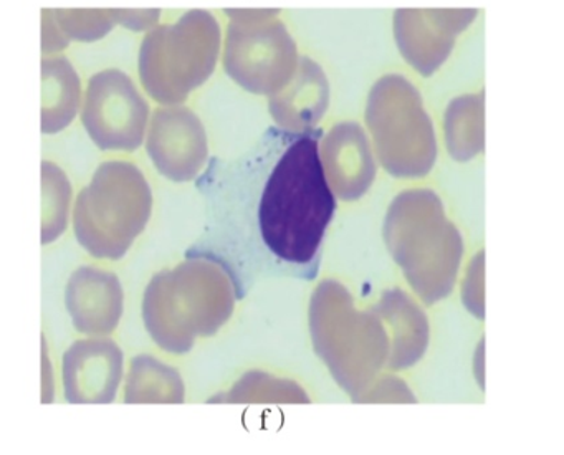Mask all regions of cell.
Here are the masks:
<instances>
[{
	"label": "cell",
	"instance_id": "cell-1",
	"mask_svg": "<svg viewBox=\"0 0 564 455\" xmlns=\"http://www.w3.org/2000/svg\"><path fill=\"white\" fill-rule=\"evenodd\" d=\"M335 210L318 138L303 133L270 171L253 213H246L253 279L283 269L312 275Z\"/></svg>",
	"mask_w": 564,
	"mask_h": 455
},
{
	"label": "cell",
	"instance_id": "cell-2",
	"mask_svg": "<svg viewBox=\"0 0 564 455\" xmlns=\"http://www.w3.org/2000/svg\"><path fill=\"white\" fill-rule=\"evenodd\" d=\"M153 206L150 181L137 164L105 161L74 199L75 239L91 259L118 262L147 230Z\"/></svg>",
	"mask_w": 564,
	"mask_h": 455
},
{
	"label": "cell",
	"instance_id": "cell-3",
	"mask_svg": "<svg viewBox=\"0 0 564 455\" xmlns=\"http://www.w3.org/2000/svg\"><path fill=\"white\" fill-rule=\"evenodd\" d=\"M220 41L219 22L203 9L148 31L138 54L144 94L163 107L184 104L216 71Z\"/></svg>",
	"mask_w": 564,
	"mask_h": 455
},
{
	"label": "cell",
	"instance_id": "cell-4",
	"mask_svg": "<svg viewBox=\"0 0 564 455\" xmlns=\"http://www.w3.org/2000/svg\"><path fill=\"white\" fill-rule=\"evenodd\" d=\"M224 68L243 88L257 94L275 90L299 64L289 29L273 9H226Z\"/></svg>",
	"mask_w": 564,
	"mask_h": 455
},
{
	"label": "cell",
	"instance_id": "cell-5",
	"mask_svg": "<svg viewBox=\"0 0 564 455\" xmlns=\"http://www.w3.org/2000/svg\"><path fill=\"white\" fill-rule=\"evenodd\" d=\"M151 108L133 78L120 68L91 75L82 104V124L105 153H134L144 144Z\"/></svg>",
	"mask_w": 564,
	"mask_h": 455
},
{
	"label": "cell",
	"instance_id": "cell-6",
	"mask_svg": "<svg viewBox=\"0 0 564 455\" xmlns=\"http://www.w3.org/2000/svg\"><path fill=\"white\" fill-rule=\"evenodd\" d=\"M144 150L161 176L173 183H187L196 180L206 164V131L189 108L160 107L148 123Z\"/></svg>",
	"mask_w": 564,
	"mask_h": 455
},
{
	"label": "cell",
	"instance_id": "cell-7",
	"mask_svg": "<svg viewBox=\"0 0 564 455\" xmlns=\"http://www.w3.org/2000/svg\"><path fill=\"white\" fill-rule=\"evenodd\" d=\"M124 379V353L110 336L72 343L62 358V384L70 404H111Z\"/></svg>",
	"mask_w": 564,
	"mask_h": 455
},
{
	"label": "cell",
	"instance_id": "cell-8",
	"mask_svg": "<svg viewBox=\"0 0 564 455\" xmlns=\"http://www.w3.org/2000/svg\"><path fill=\"white\" fill-rule=\"evenodd\" d=\"M477 15V9H399L395 44L402 57L427 77L447 61L458 35Z\"/></svg>",
	"mask_w": 564,
	"mask_h": 455
},
{
	"label": "cell",
	"instance_id": "cell-9",
	"mask_svg": "<svg viewBox=\"0 0 564 455\" xmlns=\"http://www.w3.org/2000/svg\"><path fill=\"white\" fill-rule=\"evenodd\" d=\"M65 308L80 335H113L124 313L120 277L97 266L78 267L65 286Z\"/></svg>",
	"mask_w": 564,
	"mask_h": 455
},
{
	"label": "cell",
	"instance_id": "cell-10",
	"mask_svg": "<svg viewBox=\"0 0 564 455\" xmlns=\"http://www.w3.org/2000/svg\"><path fill=\"white\" fill-rule=\"evenodd\" d=\"M41 74V131L52 137L67 130L77 120L84 90L80 75L65 55L44 58Z\"/></svg>",
	"mask_w": 564,
	"mask_h": 455
},
{
	"label": "cell",
	"instance_id": "cell-11",
	"mask_svg": "<svg viewBox=\"0 0 564 455\" xmlns=\"http://www.w3.org/2000/svg\"><path fill=\"white\" fill-rule=\"evenodd\" d=\"M184 388L176 369L153 355L131 358L124 378L123 401L127 404H166L183 402Z\"/></svg>",
	"mask_w": 564,
	"mask_h": 455
},
{
	"label": "cell",
	"instance_id": "cell-12",
	"mask_svg": "<svg viewBox=\"0 0 564 455\" xmlns=\"http://www.w3.org/2000/svg\"><path fill=\"white\" fill-rule=\"evenodd\" d=\"M41 180V243L51 246L67 232L72 219V207H74V186L67 173L58 164L48 160L42 161Z\"/></svg>",
	"mask_w": 564,
	"mask_h": 455
},
{
	"label": "cell",
	"instance_id": "cell-13",
	"mask_svg": "<svg viewBox=\"0 0 564 455\" xmlns=\"http://www.w3.org/2000/svg\"><path fill=\"white\" fill-rule=\"evenodd\" d=\"M52 15L68 41L84 44L100 42L118 25L115 9H52Z\"/></svg>",
	"mask_w": 564,
	"mask_h": 455
},
{
	"label": "cell",
	"instance_id": "cell-14",
	"mask_svg": "<svg viewBox=\"0 0 564 455\" xmlns=\"http://www.w3.org/2000/svg\"><path fill=\"white\" fill-rule=\"evenodd\" d=\"M117 24L131 32H148L156 28L161 19L160 9H115Z\"/></svg>",
	"mask_w": 564,
	"mask_h": 455
},
{
	"label": "cell",
	"instance_id": "cell-15",
	"mask_svg": "<svg viewBox=\"0 0 564 455\" xmlns=\"http://www.w3.org/2000/svg\"><path fill=\"white\" fill-rule=\"evenodd\" d=\"M70 45V41L65 37L64 32L58 28L52 15V9L42 11V52L44 54H57Z\"/></svg>",
	"mask_w": 564,
	"mask_h": 455
},
{
	"label": "cell",
	"instance_id": "cell-16",
	"mask_svg": "<svg viewBox=\"0 0 564 455\" xmlns=\"http://www.w3.org/2000/svg\"><path fill=\"white\" fill-rule=\"evenodd\" d=\"M54 371H52V362L48 358L47 343L42 336V402L48 404V402L54 401Z\"/></svg>",
	"mask_w": 564,
	"mask_h": 455
}]
</instances>
